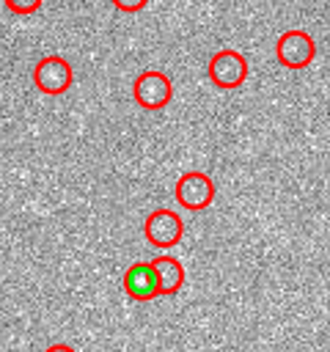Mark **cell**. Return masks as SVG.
Returning <instances> with one entry per match:
<instances>
[{"instance_id":"obj_1","label":"cell","mask_w":330,"mask_h":352,"mask_svg":"<svg viewBox=\"0 0 330 352\" xmlns=\"http://www.w3.org/2000/svg\"><path fill=\"white\" fill-rule=\"evenodd\" d=\"M209 80L223 88V91H234L248 80V60L242 52L236 50H217L209 58Z\"/></svg>"},{"instance_id":"obj_2","label":"cell","mask_w":330,"mask_h":352,"mask_svg":"<svg viewBox=\"0 0 330 352\" xmlns=\"http://www.w3.org/2000/svg\"><path fill=\"white\" fill-rule=\"evenodd\" d=\"M33 82H36V88H38L41 94L58 96V94H66V91H69V85L74 82V72H72V66H69L66 58H60V55H47V58H41V60L36 63V69H33Z\"/></svg>"},{"instance_id":"obj_3","label":"cell","mask_w":330,"mask_h":352,"mask_svg":"<svg viewBox=\"0 0 330 352\" xmlns=\"http://www.w3.org/2000/svg\"><path fill=\"white\" fill-rule=\"evenodd\" d=\"M316 55V44L305 30H286L275 44V58L286 69H305Z\"/></svg>"},{"instance_id":"obj_4","label":"cell","mask_w":330,"mask_h":352,"mask_svg":"<svg viewBox=\"0 0 330 352\" xmlns=\"http://www.w3.org/2000/svg\"><path fill=\"white\" fill-rule=\"evenodd\" d=\"M176 201L190 212H201L214 201V182L204 170H187L176 182Z\"/></svg>"},{"instance_id":"obj_5","label":"cell","mask_w":330,"mask_h":352,"mask_svg":"<svg viewBox=\"0 0 330 352\" xmlns=\"http://www.w3.org/2000/svg\"><path fill=\"white\" fill-rule=\"evenodd\" d=\"M132 94L143 110H162L173 96V85L162 72H143L135 77Z\"/></svg>"},{"instance_id":"obj_6","label":"cell","mask_w":330,"mask_h":352,"mask_svg":"<svg viewBox=\"0 0 330 352\" xmlns=\"http://www.w3.org/2000/svg\"><path fill=\"white\" fill-rule=\"evenodd\" d=\"M143 234H146L148 245H154V248H173L184 236V223H182V217L176 212L157 209V212H151L146 217Z\"/></svg>"},{"instance_id":"obj_7","label":"cell","mask_w":330,"mask_h":352,"mask_svg":"<svg viewBox=\"0 0 330 352\" xmlns=\"http://www.w3.org/2000/svg\"><path fill=\"white\" fill-rule=\"evenodd\" d=\"M124 292L132 297V300H154L160 294V286H157V272L151 267V261H135L126 272H124Z\"/></svg>"},{"instance_id":"obj_8","label":"cell","mask_w":330,"mask_h":352,"mask_svg":"<svg viewBox=\"0 0 330 352\" xmlns=\"http://www.w3.org/2000/svg\"><path fill=\"white\" fill-rule=\"evenodd\" d=\"M154 272H157V286H160V294H176L184 283V267L179 264V258L173 256H157L151 261Z\"/></svg>"},{"instance_id":"obj_9","label":"cell","mask_w":330,"mask_h":352,"mask_svg":"<svg viewBox=\"0 0 330 352\" xmlns=\"http://www.w3.org/2000/svg\"><path fill=\"white\" fill-rule=\"evenodd\" d=\"M44 0H3V6L11 11V14H33L41 8Z\"/></svg>"},{"instance_id":"obj_10","label":"cell","mask_w":330,"mask_h":352,"mask_svg":"<svg viewBox=\"0 0 330 352\" xmlns=\"http://www.w3.org/2000/svg\"><path fill=\"white\" fill-rule=\"evenodd\" d=\"M148 0H113V6L124 14H135V11H143Z\"/></svg>"},{"instance_id":"obj_11","label":"cell","mask_w":330,"mask_h":352,"mask_svg":"<svg viewBox=\"0 0 330 352\" xmlns=\"http://www.w3.org/2000/svg\"><path fill=\"white\" fill-rule=\"evenodd\" d=\"M44 352H77V349L69 346V344H52V346H47Z\"/></svg>"}]
</instances>
